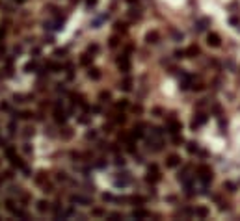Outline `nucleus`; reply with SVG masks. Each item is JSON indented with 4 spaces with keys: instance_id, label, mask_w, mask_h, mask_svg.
Instances as JSON below:
<instances>
[{
    "instance_id": "f257e3e1",
    "label": "nucleus",
    "mask_w": 240,
    "mask_h": 221,
    "mask_svg": "<svg viewBox=\"0 0 240 221\" xmlns=\"http://www.w3.org/2000/svg\"><path fill=\"white\" fill-rule=\"evenodd\" d=\"M197 173H199V179L203 180V184H208L212 180V171L208 167H205V165H201V167L197 169Z\"/></svg>"
},
{
    "instance_id": "f03ea898",
    "label": "nucleus",
    "mask_w": 240,
    "mask_h": 221,
    "mask_svg": "<svg viewBox=\"0 0 240 221\" xmlns=\"http://www.w3.org/2000/svg\"><path fill=\"white\" fill-rule=\"evenodd\" d=\"M160 175L158 171H156V165H151V169H149V175H147V182H158Z\"/></svg>"
},
{
    "instance_id": "7ed1b4c3",
    "label": "nucleus",
    "mask_w": 240,
    "mask_h": 221,
    "mask_svg": "<svg viewBox=\"0 0 240 221\" xmlns=\"http://www.w3.org/2000/svg\"><path fill=\"white\" fill-rule=\"evenodd\" d=\"M117 65H119V69L123 71V73H127V71L130 69V63H128V58H127V56L119 58V60H117Z\"/></svg>"
},
{
    "instance_id": "20e7f679",
    "label": "nucleus",
    "mask_w": 240,
    "mask_h": 221,
    "mask_svg": "<svg viewBox=\"0 0 240 221\" xmlns=\"http://www.w3.org/2000/svg\"><path fill=\"white\" fill-rule=\"evenodd\" d=\"M207 43L210 46H220V35L218 34H208L207 35Z\"/></svg>"
},
{
    "instance_id": "39448f33",
    "label": "nucleus",
    "mask_w": 240,
    "mask_h": 221,
    "mask_svg": "<svg viewBox=\"0 0 240 221\" xmlns=\"http://www.w3.org/2000/svg\"><path fill=\"white\" fill-rule=\"evenodd\" d=\"M205 121H207V115H205V113H199V115L194 119V123H192V126H194V128H195V126H201L203 123H205Z\"/></svg>"
},
{
    "instance_id": "423d86ee",
    "label": "nucleus",
    "mask_w": 240,
    "mask_h": 221,
    "mask_svg": "<svg viewBox=\"0 0 240 221\" xmlns=\"http://www.w3.org/2000/svg\"><path fill=\"white\" fill-rule=\"evenodd\" d=\"M179 164H181V158H179V156H175V154H173V156L168 158V167H177Z\"/></svg>"
},
{
    "instance_id": "0eeeda50",
    "label": "nucleus",
    "mask_w": 240,
    "mask_h": 221,
    "mask_svg": "<svg viewBox=\"0 0 240 221\" xmlns=\"http://www.w3.org/2000/svg\"><path fill=\"white\" fill-rule=\"evenodd\" d=\"M132 216H134L136 219H143V218H147V216H149V212L147 210H134V212H132Z\"/></svg>"
},
{
    "instance_id": "6e6552de",
    "label": "nucleus",
    "mask_w": 240,
    "mask_h": 221,
    "mask_svg": "<svg viewBox=\"0 0 240 221\" xmlns=\"http://www.w3.org/2000/svg\"><path fill=\"white\" fill-rule=\"evenodd\" d=\"M158 37H160L158 32H149V34H147V41L149 43H156V41H158Z\"/></svg>"
},
{
    "instance_id": "1a4fd4ad",
    "label": "nucleus",
    "mask_w": 240,
    "mask_h": 221,
    "mask_svg": "<svg viewBox=\"0 0 240 221\" xmlns=\"http://www.w3.org/2000/svg\"><path fill=\"white\" fill-rule=\"evenodd\" d=\"M181 130V123H177V121H171L170 123V132L171 134H177Z\"/></svg>"
},
{
    "instance_id": "9d476101",
    "label": "nucleus",
    "mask_w": 240,
    "mask_h": 221,
    "mask_svg": "<svg viewBox=\"0 0 240 221\" xmlns=\"http://www.w3.org/2000/svg\"><path fill=\"white\" fill-rule=\"evenodd\" d=\"M186 54H188V56H195V54H199V46L197 45H192L190 49L186 50Z\"/></svg>"
},
{
    "instance_id": "9b49d317",
    "label": "nucleus",
    "mask_w": 240,
    "mask_h": 221,
    "mask_svg": "<svg viewBox=\"0 0 240 221\" xmlns=\"http://www.w3.org/2000/svg\"><path fill=\"white\" fill-rule=\"evenodd\" d=\"M195 214H197L199 218H207V216H208V210H207V208H197V210H195Z\"/></svg>"
},
{
    "instance_id": "f8f14e48",
    "label": "nucleus",
    "mask_w": 240,
    "mask_h": 221,
    "mask_svg": "<svg viewBox=\"0 0 240 221\" xmlns=\"http://www.w3.org/2000/svg\"><path fill=\"white\" fill-rule=\"evenodd\" d=\"M89 76H91V78H95V80H97V78H99L101 74H99V71H97V69H91V71H89Z\"/></svg>"
},
{
    "instance_id": "ddd939ff",
    "label": "nucleus",
    "mask_w": 240,
    "mask_h": 221,
    "mask_svg": "<svg viewBox=\"0 0 240 221\" xmlns=\"http://www.w3.org/2000/svg\"><path fill=\"white\" fill-rule=\"evenodd\" d=\"M88 63H89V56H84L82 58V65H88Z\"/></svg>"
},
{
    "instance_id": "4468645a",
    "label": "nucleus",
    "mask_w": 240,
    "mask_h": 221,
    "mask_svg": "<svg viewBox=\"0 0 240 221\" xmlns=\"http://www.w3.org/2000/svg\"><path fill=\"white\" fill-rule=\"evenodd\" d=\"M116 45H117V39L112 37V39H110V46H116Z\"/></svg>"
},
{
    "instance_id": "2eb2a0df",
    "label": "nucleus",
    "mask_w": 240,
    "mask_h": 221,
    "mask_svg": "<svg viewBox=\"0 0 240 221\" xmlns=\"http://www.w3.org/2000/svg\"><path fill=\"white\" fill-rule=\"evenodd\" d=\"M97 4V0H88V6H95Z\"/></svg>"
},
{
    "instance_id": "dca6fc26",
    "label": "nucleus",
    "mask_w": 240,
    "mask_h": 221,
    "mask_svg": "<svg viewBox=\"0 0 240 221\" xmlns=\"http://www.w3.org/2000/svg\"><path fill=\"white\" fill-rule=\"evenodd\" d=\"M19 2H24V0H19Z\"/></svg>"
}]
</instances>
